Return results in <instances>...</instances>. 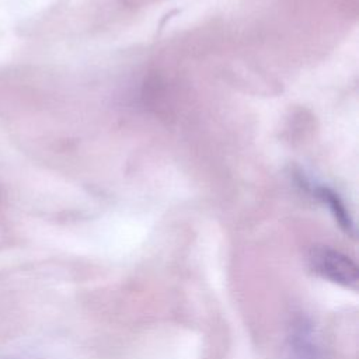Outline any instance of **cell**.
Instances as JSON below:
<instances>
[{
	"instance_id": "1",
	"label": "cell",
	"mask_w": 359,
	"mask_h": 359,
	"mask_svg": "<svg viewBox=\"0 0 359 359\" xmlns=\"http://www.w3.org/2000/svg\"><path fill=\"white\" fill-rule=\"evenodd\" d=\"M310 266L314 272L331 282L356 287L358 285V266L346 255L327 248H314L310 254Z\"/></svg>"
}]
</instances>
